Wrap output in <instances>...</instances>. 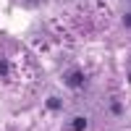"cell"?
I'll use <instances>...</instances> for the list:
<instances>
[{
	"mask_svg": "<svg viewBox=\"0 0 131 131\" xmlns=\"http://www.w3.org/2000/svg\"><path fill=\"white\" fill-rule=\"evenodd\" d=\"M81 81H84V73H81L79 68H76L73 73H68V76H66V84H68V86H79Z\"/></svg>",
	"mask_w": 131,
	"mask_h": 131,
	"instance_id": "obj_1",
	"label": "cell"
},
{
	"mask_svg": "<svg viewBox=\"0 0 131 131\" xmlns=\"http://www.w3.org/2000/svg\"><path fill=\"white\" fill-rule=\"evenodd\" d=\"M73 128H76V131L86 128V118H76V121H73Z\"/></svg>",
	"mask_w": 131,
	"mask_h": 131,
	"instance_id": "obj_2",
	"label": "cell"
},
{
	"mask_svg": "<svg viewBox=\"0 0 131 131\" xmlns=\"http://www.w3.org/2000/svg\"><path fill=\"white\" fill-rule=\"evenodd\" d=\"M47 107H52V110H55V107H60V100H55V97H50V100H47Z\"/></svg>",
	"mask_w": 131,
	"mask_h": 131,
	"instance_id": "obj_3",
	"label": "cell"
},
{
	"mask_svg": "<svg viewBox=\"0 0 131 131\" xmlns=\"http://www.w3.org/2000/svg\"><path fill=\"white\" fill-rule=\"evenodd\" d=\"M123 24H126V26H131V13H128V16L123 18Z\"/></svg>",
	"mask_w": 131,
	"mask_h": 131,
	"instance_id": "obj_4",
	"label": "cell"
}]
</instances>
